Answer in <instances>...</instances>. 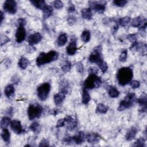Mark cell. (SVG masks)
I'll return each mask as SVG.
<instances>
[{
	"instance_id": "cell-1",
	"label": "cell",
	"mask_w": 147,
	"mask_h": 147,
	"mask_svg": "<svg viewBox=\"0 0 147 147\" xmlns=\"http://www.w3.org/2000/svg\"><path fill=\"white\" fill-rule=\"evenodd\" d=\"M133 77V71L130 67H126L120 68L117 74V78L119 84L122 86L129 83Z\"/></svg>"
},
{
	"instance_id": "cell-2",
	"label": "cell",
	"mask_w": 147,
	"mask_h": 147,
	"mask_svg": "<svg viewBox=\"0 0 147 147\" xmlns=\"http://www.w3.org/2000/svg\"><path fill=\"white\" fill-rule=\"evenodd\" d=\"M59 55L55 51H50L47 53H40L36 59V65L38 67L57 60Z\"/></svg>"
},
{
	"instance_id": "cell-3",
	"label": "cell",
	"mask_w": 147,
	"mask_h": 147,
	"mask_svg": "<svg viewBox=\"0 0 147 147\" xmlns=\"http://www.w3.org/2000/svg\"><path fill=\"white\" fill-rule=\"evenodd\" d=\"M102 84V80L99 77L95 74H90L84 80L83 85V88L90 90L95 88H98Z\"/></svg>"
},
{
	"instance_id": "cell-4",
	"label": "cell",
	"mask_w": 147,
	"mask_h": 147,
	"mask_svg": "<svg viewBox=\"0 0 147 147\" xmlns=\"http://www.w3.org/2000/svg\"><path fill=\"white\" fill-rule=\"evenodd\" d=\"M137 99L134 93H129L119 103L118 110L122 111L131 107L134 105V102L137 101Z\"/></svg>"
},
{
	"instance_id": "cell-5",
	"label": "cell",
	"mask_w": 147,
	"mask_h": 147,
	"mask_svg": "<svg viewBox=\"0 0 147 147\" xmlns=\"http://www.w3.org/2000/svg\"><path fill=\"white\" fill-rule=\"evenodd\" d=\"M43 108L38 103L29 105L28 109V115L30 120L39 118L42 114Z\"/></svg>"
},
{
	"instance_id": "cell-6",
	"label": "cell",
	"mask_w": 147,
	"mask_h": 147,
	"mask_svg": "<svg viewBox=\"0 0 147 147\" xmlns=\"http://www.w3.org/2000/svg\"><path fill=\"white\" fill-rule=\"evenodd\" d=\"M51 90V84L45 82L40 85L37 88V94L38 98L40 100L44 101L45 100L49 94Z\"/></svg>"
},
{
	"instance_id": "cell-7",
	"label": "cell",
	"mask_w": 147,
	"mask_h": 147,
	"mask_svg": "<svg viewBox=\"0 0 147 147\" xmlns=\"http://www.w3.org/2000/svg\"><path fill=\"white\" fill-rule=\"evenodd\" d=\"M88 60L90 63L97 64L103 60L102 56V47L99 45L93 49L88 57Z\"/></svg>"
},
{
	"instance_id": "cell-8",
	"label": "cell",
	"mask_w": 147,
	"mask_h": 147,
	"mask_svg": "<svg viewBox=\"0 0 147 147\" xmlns=\"http://www.w3.org/2000/svg\"><path fill=\"white\" fill-rule=\"evenodd\" d=\"M3 8L6 12L10 14H14L17 10V2L14 0H6L3 3Z\"/></svg>"
},
{
	"instance_id": "cell-9",
	"label": "cell",
	"mask_w": 147,
	"mask_h": 147,
	"mask_svg": "<svg viewBox=\"0 0 147 147\" xmlns=\"http://www.w3.org/2000/svg\"><path fill=\"white\" fill-rule=\"evenodd\" d=\"M106 4L105 1H90L89 5L90 8L93 9L96 12L98 13H103L106 10Z\"/></svg>"
},
{
	"instance_id": "cell-10",
	"label": "cell",
	"mask_w": 147,
	"mask_h": 147,
	"mask_svg": "<svg viewBox=\"0 0 147 147\" xmlns=\"http://www.w3.org/2000/svg\"><path fill=\"white\" fill-rule=\"evenodd\" d=\"M26 37V30L24 26H18L16 32V40L17 42H22Z\"/></svg>"
},
{
	"instance_id": "cell-11",
	"label": "cell",
	"mask_w": 147,
	"mask_h": 147,
	"mask_svg": "<svg viewBox=\"0 0 147 147\" xmlns=\"http://www.w3.org/2000/svg\"><path fill=\"white\" fill-rule=\"evenodd\" d=\"M131 25L134 28H141L146 25V19L144 16L136 17L131 21Z\"/></svg>"
},
{
	"instance_id": "cell-12",
	"label": "cell",
	"mask_w": 147,
	"mask_h": 147,
	"mask_svg": "<svg viewBox=\"0 0 147 147\" xmlns=\"http://www.w3.org/2000/svg\"><path fill=\"white\" fill-rule=\"evenodd\" d=\"M10 127L12 130L17 134L24 133L25 132V130L22 129L20 121L18 120L14 119L11 121L10 122Z\"/></svg>"
},
{
	"instance_id": "cell-13",
	"label": "cell",
	"mask_w": 147,
	"mask_h": 147,
	"mask_svg": "<svg viewBox=\"0 0 147 147\" xmlns=\"http://www.w3.org/2000/svg\"><path fill=\"white\" fill-rule=\"evenodd\" d=\"M42 35L39 33H35L29 36L28 38V42L31 46L36 44L42 40Z\"/></svg>"
},
{
	"instance_id": "cell-14",
	"label": "cell",
	"mask_w": 147,
	"mask_h": 147,
	"mask_svg": "<svg viewBox=\"0 0 147 147\" xmlns=\"http://www.w3.org/2000/svg\"><path fill=\"white\" fill-rule=\"evenodd\" d=\"M138 105L140 106L139 111L141 113H145L146 110V95L145 93H143L141 96L137 100Z\"/></svg>"
},
{
	"instance_id": "cell-15",
	"label": "cell",
	"mask_w": 147,
	"mask_h": 147,
	"mask_svg": "<svg viewBox=\"0 0 147 147\" xmlns=\"http://www.w3.org/2000/svg\"><path fill=\"white\" fill-rule=\"evenodd\" d=\"M100 136L97 133H90L86 135V139L87 141L91 144H95L99 142L100 140Z\"/></svg>"
},
{
	"instance_id": "cell-16",
	"label": "cell",
	"mask_w": 147,
	"mask_h": 147,
	"mask_svg": "<svg viewBox=\"0 0 147 147\" xmlns=\"http://www.w3.org/2000/svg\"><path fill=\"white\" fill-rule=\"evenodd\" d=\"M72 138L73 142L77 145H79L84 142L86 139V135L84 132L80 131L78 132L75 136L72 137Z\"/></svg>"
},
{
	"instance_id": "cell-17",
	"label": "cell",
	"mask_w": 147,
	"mask_h": 147,
	"mask_svg": "<svg viewBox=\"0 0 147 147\" xmlns=\"http://www.w3.org/2000/svg\"><path fill=\"white\" fill-rule=\"evenodd\" d=\"M77 49H78V47H77L76 40L74 39L71 40V42L69 43L68 45L67 46V47L66 48L67 53L68 55L72 56V55H75Z\"/></svg>"
},
{
	"instance_id": "cell-18",
	"label": "cell",
	"mask_w": 147,
	"mask_h": 147,
	"mask_svg": "<svg viewBox=\"0 0 147 147\" xmlns=\"http://www.w3.org/2000/svg\"><path fill=\"white\" fill-rule=\"evenodd\" d=\"M65 118L67 123V128L69 130H72L76 128L78 125L77 120L71 116H67Z\"/></svg>"
},
{
	"instance_id": "cell-19",
	"label": "cell",
	"mask_w": 147,
	"mask_h": 147,
	"mask_svg": "<svg viewBox=\"0 0 147 147\" xmlns=\"http://www.w3.org/2000/svg\"><path fill=\"white\" fill-rule=\"evenodd\" d=\"M65 94L61 91H59L58 93L55 94L53 98L55 103L56 105H60V104H61L65 98Z\"/></svg>"
},
{
	"instance_id": "cell-20",
	"label": "cell",
	"mask_w": 147,
	"mask_h": 147,
	"mask_svg": "<svg viewBox=\"0 0 147 147\" xmlns=\"http://www.w3.org/2000/svg\"><path fill=\"white\" fill-rule=\"evenodd\" d=\"M81 15L83 18L87 20H90L92 18V10L91 8H84L81 10Z\"/></svg>"
},
{
	"instance_id": "cell-21",
	"label": "cell",
	"mask_w": 147,
	"mask_h": 147,
	"mask_svg": "<svg viewBox=\"0 0 147 147\" xmlns=\"http://www.w3.org/2000/svg\"><path fill=\"white\" fill-rule=\"evenodd\" d=\"M137 133V129L135 127L133 126L130 127L126 134V136H125L126 140L127 141L132 140L135 138Z\"/></svg>"
},
{
	"instance_id": "cell-22",
	"label": "cell",
	"mask_w": 147,
	"mask_h": 147,
	"mask_svg": "<svg viewBox=\"0 0 147 147\" xmlns=\"http://www.w3.org/2000/svg\"><path fill=\"white\" fill-rule=\"evenodd\" d=\"M42 13H43V18L44 19H47L53 13V8L51 6L46 5L44 8L42 9Z\"/></svg>"
},
{
	"instance_id": "cell-23",
	"label": "cell",
	"mask_w": 147,
	"mask_h": 147,
	"mask_svg": "<svg viewBox=\"0 0 147 147\" xmlns=\"http://www.w3.org/2000/svg\"><path fill=\"white\" fill-rule=\"evenodd\" d=\"M1 137L5 143H6V144L10 143V134L7 128H4V129H2Z\"/></svg>"
},
{
	"instance_id": "cell-24",
	"label": "cell",
	"mask_w": 147,
	"mask_h": 147,
	"mask_svg": "<svg viewBox=\"0 0 147 147\" xmlns=\"http://www.w3.org/2000/svg\"><path fill=\"white\" fill-rule=\"evenodd\" d=\"M69 84L66 80H63L60 83V91L67 94L69 92Z\"/></svg>"
},
{
	"instance_id": "cell-25",
	"label": "cell",
	"mask_w": 147,
	"mask_h": 147,
	"mask_svg": "<svg viewBox=\"0 0 147 147\" xmlns=\"http://www.w3.org/2000/svg\"><path fill=\"white\" fill-rule=\"evenodd\" d=\"M14 91L15 89L14 86L12 84H9L5 87L4 90V94L7 98H9L14 95Z\"/></svg>"
},
{
	"instance_id": "cell-26",
	"label": "cell",
	"mask_w": 147,
	"mask_h": 147,
	"mask_svg": "<svg viewBox=\"0 0 147 147\" xmlns=\"http://www.w3.org/2000/svg\"><path fill=\"white\" fill-rule=\"evenodd\" d=\"M68 38L67 36L65 33H61L60 34L57 40V44L59 47H62L64 45L66 42H67Z\"/></svg>"
},
{
	"instance_id": "cell-27",
	"label": "cell",
	"mask_w": 147,
	"mask_h": 147,
	"mask_svg": "<svg viewBox=\"0 0 147 147\" xmlns=\"http://www.w3.org/2000/svg\"><path fill=\"white\" fill-rule=\"evenodd\" d=\"M91 100V96L87 91V90L82 89V102L84 105H87Z\"/></svg>"
},
{
	"instance_id": "cell-28",
	"label": "cell",
	"mask_w": 147,
	"mask_h": 147,
	"mask_svg": "<svg viewBox=\"0 0 147 147\" xmlns=\"http://www.w3.org/2000/svg\"><path fill=\"white\" fill-rule=\"evenodd\" d=\"M29 61L28 59L24 57H22L18 63V65L19 67L22 69H25L29 64Z\"/></svg>"
},
{
	"instance_id": "cell-29",
	"label": "cell",
	"mask_w": 147,
	"mask_h": 147,
	"mask_svg": "<svg viewBox=\"0 0 147 147\" xmlns=\"http://www.w3.org/2000/svg\"><path fill=\"white\" fill-rule=\"evenodd\" d=\"M109 107L103 103H99L96 108V112L100 114H105L107 112Z\"/></svg>"
},
{
	"instance_id": "cell-30",
	"label": "cell",
	"mask_w": 147,
	"mask_h": 147,
	"mask_svg": "<svg viewBox=\"0 0 147 147\" xmlns=\"http://www.w3.org/2000/svg\"><path fill=\"white\" fill-rule=\"evenodd\" d=\"M108 94L111 98H115L119 96V92L115 87L110 86L108 90Z\"/></svg>"
},
{
	"instance_id": "cell-31",
	"label": "cell",
	"mask_w": 147,
	"mask_h": 147,
	"mask_svg": "<svg viewBox=\"0 0 147 147\" xmlns=\"http://www.w3.org/2000/svg\"><path fill=\"white\" fill-rule=\"evenodd\" d=\"M30 2L36 8L40 9L41 10H42L44 7L47 5L45 1H43V0H39V1L32 0V1H30Z\"/></svg>"
},
{
	"instance_id": "cell-32",
	"label": "cell",
	"mask_w": 147,
	"mask_h": 147,
	"mask_svg": "<svg viewBox=\"0 0 147 147\" xmlns=\"http://www.w3.org/2000/svg\"><path fill=\"white\" fill-rule=\"evenodd\" d=\"M131 21V18L128 16H126L122 18H121L118 20V24L121 26H127L129 23Z\"/></svg>"
},
{
	"instance_id": "cell-33",
	"label": "cell",
	"mask_w": 147,
	"mask_h": 147,
	"mask_svg": "<svg viewBox=\"0 0 147 147\" xmlns=\"http://www.w3.org/2000/svg\"><path fill=\"white\" fill-rule=\"evenodd\" d=\"M91 38V33L88 30H85L81 34V39L84 42H87Z\"/></svg>"
},
{
	"instance_id": "cell-34",
	"label": "cell",
	"mask_w": 147,
	"mask_h": 147,
	"mask_svg": "<svg viewBox=\"0 0 147 147\" xmlns=\"http://www.w3.org/2000/svg\"><path fill=\"white\" fill-rule=\"evenodd\" d=\"M29 129L34 133H38L41 130V126L37 122H34L29 126Z\"/></svg>"
},
{
	"instance_id": "cell-35",
	"label": "cell",
	"mask_w": 147,
	"mask_h": 147,
	"mask_svg": "<svg viewBox=\"0 0 147 147\" xmlns=\"http://www.w3.org/2000/svg\"><path fill=\"white\" fill-rule=\"evenodd\" d=\"M61 68L64 72H68L71 69V64L68 61H64L61 65Z\"/></svg>"
},
{
	"instance_id": "cell-36",
	"label": "cell",
	"mask_w": 147,
	"mask_h": 147,
	"mask_svg": "<svg viewBox=\"0 0 147 147\" xmlns=\"http://www.w3.org/2000/svg\"><path fill=\"white\" fill-rule=\"evenodd\" d=\"M10 119L7 117H3L1 121V128L4 129L7 128L9 124H10Z\"/></svg>"
},
{
	"instance_id": "cell-37",
	"label": "cell",
	"mask_w": 147,
	"mask_h": 147,
	"mask_svg": "<svg viewBox=\"0 0 147 147\" xmlns=\"http://www.w3.org/2000/svg\"><path fill=\"white\" fill-rule=\"evenodd\" d=\"M98 65L99 69L101 70V71L103 73H105L107 71V68H108V66H107V64L106 62H105L104 60H103L100 63H99L98 64Z\"/></svg>"
},
{
	"instance_id": "cell-38",
	"label": "cell",
	"mask_w": 147,
	"mask_h": 147,
	"mask_svg": "<svg viewBox=\"0 0 147 147\" xmlns=\"http://www.w3.org/2000/svg\"><path fill=\"white\" fill-rule=\"evenodd\" d=\"M145 139L143 137L139 138L134 144L133 146H145Z\"/></svg>"
},
{
	"instance_id": "cell-39",
	"label": "cell",
	"mask_w": 147,
	"mask_h": 147,
	"mask_svg": "<svg viewBox=\"0 0 147 147\" xmlns=\"http://www.w3.org/2000/svg\"><path fill=\"white\" fill-rule=\"evenodd\" d=\"M127 57V51L126 49H124L122 51L119 56V60L121 62H125L126 61Z\"/></svg>"
},
{
	"instance_id": "cell-40",
	"label": "cell",
	"mask_w": 147,
	"mask_h": 147,
	"mask_svg": "<svg viewBox=\"0 0 147 147\" xmlns=\"http://www.w3.org/2000/svg\"><path fill=\"white\" fill-rule=\"evenodd\" d=\"M113 4L118 7H123L127 3V1L126 0H116L113 2Z\"/></svg>"
},
{
	"instance_id": "cell-41",
	"label": "cell",
	"mask_w": 147,
	"mask_h": 147,
	"mask_svg": "<svg viewBox=\"0 0 147 147\" xmlns=\"http://www.w3.org/2000/svg\"><path fill=\"white\" fill-rule=\"evenodd\" d=\"M53 6L56 9H60L63 7V2L60 0L55 1L53 2Z\"/></svg>"
},
{
	"instance_id": "cell-42",
	"label": "cell",
	"mask_w": 147,
	"mask_h": 147,
	"mask_svg": "<svg viewBox=\"0 0 147 147\" xmlns=\"http://www.w3.org/2000/svg\"><path fill=\"white\" fill-rule=\"evenodd\" d=\"M65 122H66L65 118H61V119H59V120H58V121L57 122V123H56V127L57 128H59V127H63V126L65 125Z\"/></svg>"
},
{
	"instance_id": "cell-43",
	"label": "cell",
	"mask_w": 147,
	"mask_h": 147,
	"mask_svg": "<svg viewBox=\"0 0 147 147\" xmlns=\"http://www.w3.org/2000/svg\"><path fill=\"white\" fill-rule=\"evenodd\" d=\"M76 68L77 71L78 72H79L80 74L83 73L84 67H83V64H82V62H78V63H76Z\"/></svg>"
},
{
	"instance_id": "cell-44",
	"label": "cell",
	"mask_w": 147,
	"mask_h": 147,
	"mask_svg": "<svg viewBox=\"0 0 147 147\" xmlns=\"http://www.w3.org/2000/svg\"><path fill=\"white\" fill-rule=\"evenodd\" d=\"M130 86L132 88H137L140 86V83L138 80H132L130 83Z\"/></svg>"
},
{
	"instance_id": "cell-45",
	"label": "cell",
	"mask_w": 147,
	"mask_h": 147,
	"mask_svg": "<svg viewBox=\"0 0 147 147\" xmlns=\"http://www.w3.org/2000/svg\"><path fill=\"white\" fill-rule=\"evenodd\" d=\"M1 45L2 46L3 45L5 44L6 43H7V42H9L10 41V38L7 37L5 35L3 34H1Z\"/></svg>"
},
{
	"instance_id": "cell-46",
	"label": "cell",
	"mask_w": 147,
	"mask_h": 147,
	"mask_svg": "<svg viewBox=\"0 0 147 147\" xmlns=\"http://www.w3.org/2000/svg\"><path fill=\"white\" fill-rule=\"evenodd\" d=\"M88 72L89 74H95L96 75L98 72V68L95 67H90L88 69Z\"/></svg>"
},
{
	"instance_id": "cell-47",
	"label": "cell",
	"mask_w": 147,
	"mask_h": 147,
	"mask_svg": "<svg viewBox=\"0 0 147 147\" xmlns=\"http://www.w3.org/2000/svg\"><path fill=\"white\" fill-rule=\"evenodd\" d=\"M137 35L136 34H130L127 35V39L130 41L131 42H133L136 41H137Z\"/></svg>"
},
{
	"instance_id": "cell-48",
	"label": "cell",
	"mask_w": 147,
	"mask_h": 147,
	"mask_svg": "<svg viewBox=\"0 0 147 147\" xmlns=\"http://www.w3.org/2000/svg\"><path fill=\"white\" fill-rule=\"evenodd\" d=\"M49 146V141L47 139H42L39 144V146Z\"/></svg>"
},
{
	"instance_id": "cell-49",
	"label": "cell",
	"mask_w": 147,
	"mask_h": 147,
	"mask_svg": "<svg viewBox=\"0 0 147 147\" xmlns=\"http://www.w3.org/2000/svg\"><path fill=\"white\" fill-rule=\"evenodd\" d=\"M67 11L68 13H73L75 11V6L73 5V3H71V4L69 5L68 7V9H67Z\"/></svg>"
},
{
	"instance_id": "cell-50",
	"label": "cell",
	"mask_w": 147,
	"mask_h": 147,
	"mask_svg": "<svg viewBox=\"0 0 147 147\" xmlns=\"http://www.w3.org/2000/svg\"><path fill=\"white\" fill-rule=\"evenodd\" d=\"M17 23L18 26H25V25L26 24V20H25V18H20L18 20H17Z\"/></svg>"
},
{
	"instance_id": "cell-51",
	"label": "cell",
	"mask_w": 147,
	"mask_h": 147,
	"mask_svg": "<svg viewBox=\"0 0 147 147\" xmlns=\"http://www.w3.org/2000/svg\"><path fill=\"white\" fill-rule=\"evenodd\" d=\"M67 21H68L69 24L72 25V24H74L76 22V18L74 16H70V17H68Z\"/></svg>"
},
{
	"instance_id": "cell-52",
	"label": "cell",
	"mask_w": 147,
	"mask_h": 147,
	"mask_svg": "<svg viewBox=\"0 0 147 147\" xmlns=\"http://www.w3.org/2000/svg\"><path fill=\"white\" fill-rule=\"evenodd\" d=\"M1 24L2 23V21L4 19V16H3V13L2 11H1Z\"/></svg>"
}]
</instances>
